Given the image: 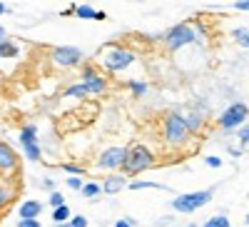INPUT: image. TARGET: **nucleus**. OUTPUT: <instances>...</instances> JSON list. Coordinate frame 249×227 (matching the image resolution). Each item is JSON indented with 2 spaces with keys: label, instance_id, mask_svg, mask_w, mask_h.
I'll return each instance as SVG.
<instances>
[{
  "label": "nucleus",
  "instance_id": "1",
  "mask_svg": "<svg viewBox=\"0 0 249 227\" xmlns=\"http://www.w3.org/2000/svg\"><path fill=\"white\" fill-rule=\"evenodd\" d=\"M155 162V155L144 148V145H132L130 150H124V160H122V170L124 175H140L144 170H150Z\"/></svg>",
  "mask_w": 249,
  "mask_h": 227
},
{
  "label": "nucleus",
  "instance_id": "2",
  "mask_svg": "<svg viewBox=\"0 0 249 227\" xmlns=\"http://www.w3.org/2000/svg\"><path fill=\"white\" fill-rule=\"evenodd\" d=\"M187 137H190V130L184 125V117L177 110H170L167 117H164V140H167V145L179 148L187 142Z\"/></svg>",
  "mask_w": 249,
  "mask_h": 227
},
{
  "label": "nucleus",
  "instance_id": "3",
  "mask_svg": "<svg viewBox=\"0 0 249 227\" xmlns=\"http://www.w3.org/2000/svg\"><path fill=\"white\" fill-rule=\"evenodd\" d=\"M214 197V190H199V192H184V195H177L172 200V208L177 212H184V215H190L199 208H204L207 202H210Z\"/></svg>",
  "mask_w": 249,
  "mask_h": 227
},
{
  "label": "nucleus",
  "instance_id": "4",
  "mask_svg": "<svg viewBox=\"0 0 249 227\" xmlns=\"http://www.w3.org/2000/svg\"><path fill=\"white\" fill-rule=\"evenodd\" d=\"M195 40H197V30H195L192 25H187V23L175 25L172 30H167V35H164V43H167L170 50H179V48H184V45L195 43Z\"/></svg>",
  "mask_w": 249,
  "mask_h": 227
},
{
  "label": "nucleus",
  "instance_id": "5",
  "mask_svg": "<svg viewBox=\"0 0 249 227\" xmlns=\"http://www.w3.org/2000/svg\"><path fill=\"white\" fill-rule=\"evenodd\" d=\"M244 120H247V105L244 102H234V105H230L219 115V128L222 130H232V128L244 125Z\"/></svg>",
  "mask_w": 249,
  "mask_h": 227
},
{
  "label": "nucleus",
  "instance_id": "6",
  "mask_svg": "<svg viewBox=\"0 0 249 227\" xmlns=\"http://www.w3.org/2000/svg\"><path fill=\"white\" fill-rule=\"evenodd\" d=\"M132 63H135V55L130 50H122V48H115V50H110L105 55V68L110 73H120L124 68H130Z\"/></svg>",
  "mask_w": 249,
  "mask_h": 227
},
{
  "label": "nucleus",
  "instance_id": "7",
  "mask_svg": "<svg viewBox=\"0 0 249 227\" xmlns=\"http://www.w3.org/2000/svg\"><path fill=\"white\" fill-rule=\"evenodd\" d=\"M53 60L62 68H72V65H80V60H85V53L72 45H62V48L53 50Z\"/></svg>",
  "mask_w": 249,
  "mask_h": 227
},
{
  "label": "nucleus",
  "instance_id": "8",
  "mask_svg": "<svg viewBox=\"0 0 249 227\" xmlns=\"http://www.w3.org/2000/svg\"><path fill=\"white\" fill-rule=\"evenodd\" d=\"M122 160H124V148H110L100 155L97 165L102 170H115V168H122Z\"/></svg>",
  "mask_w": 249,
  "mask_h": 227
},
{
  "label": "nucleus",
  "instance_id": "9",
  "mask_svg": "<svg viewBox=\"0 0 249 227\" xmlns=\"http://www.w3.org/2000/svg\"><path fill=\"white\" fill-rule=\"evenodd\" d=\"M124 188H127V180H124L122 175H107L100 190L105 192V195H117V192L124 190Z\"/></svg>",
  "mask_w": 249,
  "mask_h": 227
},
{
  "label": "nucleus",
  "instance_id": "10",
  "mask_svg": "<svg viewBox=\"0 0 249 227\" xmlns=\"http://www.w3.org/2000/svg\"><path fill=\"white\" fill-rule=\"evenodd\" d=\"M40 212H43V205L37 200H25L20 205V220H37Z\"/></svg>",
  "mask_w": 249,
  "mask_h": 227
},
{
  "label": "nucleus",
  "instance_id": "11",
  "mask_svg": "<svg viewBox=\"0 0 249 227\" xmlns=\"http://www.w3.org/2000/svg\"><path fill=\"white\" fill-rule=\"evenodd\" d=\"M18 162V155L5 145V142H0V170H13Z\"/></svg>",
  "mask_w": 249,
  "mask_h": 227
},
{
  "label": "nucleus",
  "instance_id": "12",
  "mask_svg": "<svg viewBox=\"0 0 249 227\" xmlns=\"http://www.w3.org/2000/svg\"><path fill=\"white\" fill-rule=\"evenodd\" d=\"M72 13H75L77 18H82V20H105V18H107L105 13L95 10L92 5H75V8H72Z\"/></svg>",
  "mask_w": 249,
  "mask_h": 227
},
{
  "label": "nucleus",
  "instance_id": "13",
  "mask_svg": "<svg viewBox=\"0 0 249 227\" xmlns=\"http://www.w3.org/2000/svg\"><path fill=\"white\" fill-rule=\"evenodd\" d=\"M85 85V90L88 93H105V88H107V82H105V77H92V80H88V82H82Z\"/></svg>",
  "mask_w": 249,
  "mask_h": 227
},
{
  "label": "nucleus",
  "instance_id": "14",
  "mask_svg": "<svg viewBox=\"0 0 249 227\" xmlns=\"http://www.w3.org/2000/svg\"><path fill=\"white\" fill-rule=\"evenodd\" d=\"M70 208H68V205H60V208H55L53 210V222L55 225H60V222H70Z\"/></svg>",
  "mask_w": 249,
  "mask_h": 227
},
{
  "label": "nucleus",
  "instance_id": "15",
  "mask_svg": "<svg viewBox=\"0 0 249 227\" xmlns=\"http://www.w3.org/2000/svg\"><path fill=\"white\" fill-rule=\"evenodd\" d=\"M37 140V128L35 125H25L20 130V145H28V142H35Z\"/></svg>",
  "mask_w": 249,
  "mask_h": 227
},
{
  "label": "nucleus",
  "instance_id": "16",
  "mask_svg": "<svg viewBox=\"0 0 249 227\" xmlns=\"http://www.w3.org/2000/svg\"><path fill=\"white\" fill-rule=\"evenodd\" d=\"M164 190L162 185H157V182H147V180H135V182H127V190Z\"/></svg>",
  "mask_w": 249,
  "mask_h": 227
},
{
  "label": "nucleus",
  "instance_id": "17",
  "mask_svg": "<svg viewBox=\"0 0 249 227\" xmlns=\"http://www.w3.org/2000/svg\"><path fill=\"white\" fill-rule=\"evenodd\" d=\"M184 125H187V130H190V135H192V132H197V130L202 128V113H197V110H195L190 117H184Z\"/></svg>",
  "mask_w": 249,
  "mask_h": 227
},
{
  "label": "nucleus",
  "instance_id": "18",
  "mask_svg": "<svg viewBox=\"0 0 249 227\" xmlns=\"http://www.w3.org/2000/svg\"><path fill=\"white\" fill-rule=\"evenodd\" d=\"M20 53V48L15 43H10V40H3L0 43V57H15Z\"/></svg>",
  "mask_w": 249,
  "mask_h": 227
},
{
  "label": "nucleus",
  "instance_id": "19",
  "mask_svg": "<svg viewBox=\"0 0 249 227\" xmlns=\"http://www.w3.org/2000/svg\"><path fill=\"white\" fill-rule=\"evenodd\" d=\"M102 190H100V185L97 182H85L82 185V190H80V195L82 197H88V200H92V197H97Z\"/></svg>",
  "mask_w": 249,
  "mask_h": 227
},
{
  "label": "nucleus",
  "instance_id": "20",
  "mask_svg": "<svg viewBox=\"0 0 249 227\" xmlns=\"http://www.w3.org/2000/svg\"><path fill=\"white\" fill-rule=\"evenodd\" d=\"M202 227H230V220H227V215H214V217H210Z\"/></svg>",
  "mask_w": 249,
  "mask_h": 227
},
{
  "label": "nucleus",
  "instance_id": "21",
  "mask_svg": "<svg viewBox=\"0 0 249 227\" xmlns=\"http://www.w3.org/2000/svg\"><path fill=\"white\" fill-rule=\"evenodd\" d=\"M25 148V157L30 160V162H37L40 160V148H37V142H28V145H23Z\"/></svg>",
  "mask_w": 249,
  "mask_h": 227
},
{
  "label": "nucleus",
  "instance_id": "22",
  "mask_svg": "<svg viewBox=\"0 0 249 227\" xmlns=\"http://www.w3.org/2000/svg\"><path fill=\"white\" fill-rule=\"evenodd\" d=\"M234 40H239V45L247 50L249 48V33H247V28H237L234 30Z\"/></svg>",
  "mask_w": 249,
  "mask_h": 227
},
{
  "label": "nucleus",
  "instance_id": "23",
  "mask_svg": "<svg viewBox=\"0 0 249 227\" xmlns=\"http://www.w3.org/2000/svg\"><path fill=\"white\" fill-rule=\"evenodd\" d=\"M88 90H85V85L82 82H77V85H70L68 90H65V97H80V95H85Z\"/></svg>",
  "mask_w": 249,
  "mask_h": 227
},
{
  "label": "nucleus",
  "instance_id": "24",
  "mask_svg": "<svg viewBox=\"0 0 249 227\" xmlns=\"http://www.w3.org/2000/svg\"><path fill=\"white\" fill-rule=\"evenodd\" d=\"M130 90H132L135 95H144V93H147V82H142V80H132V82H130Z\"/></svg>",
  "mask_w": 249,
  "mask_h": 227
},
{
  "label": "nucleus",
  "instance_id": "25",
  "mask_svg": "<svg viewBox=\"0 0 249 227\" xmlns=\"http://www.w3.org/2000/svg\"><path fill=\"white\" fill-rule=\"evenodd\" d=\"M60 170H65V172H68L70 177H80L82 172H85V170H82V168H80V165H62V168H60Z\"/></svg>",
  "mask_w": 249,
  "mask_h": 227
},
{
  "label": "nucleus",
  "instance_id": "26",
  "mask_svg": "<svg viewBox=\"0 0 249 227\" xmlns=\"http://www.w3.org/2000/svg\"><path fill=\"white\" fill-rule=\"evenodd\" d=\"M50 205H53V208H60V205H65V195L57 192V190H53V192H50Z\"/></svg>",
  "mask_w": 249,
  "mask_h": 227
},
{
  "label": "nucleus",
  "instance_id": "27",
  "mask_svg": "<svg viewBox=\"0 0 249 227\" xmlns=\"http://www.w3.org/2000/svg\"><path fill=\"white\" fill-rule=\"evenodd\" d=\"M8 202H10V190H8V188H3V185H0V210H3Z\"/></svg>",
  "mask_w": 249,
  "mask_h": 227
},
{
  "label": "nucleus",
  "instance_id": "28",
  "mask_svg": "<svg viewBox=\"0 0 249 227\" xmlns=\"http://www.w3.org/2000/svg\"><path fill=\"white\" fill-rule=\"evenodd\" d=\"M70 225H72V227H88V217H82V215H72V217H70Z\"/></svg>",
  "mask_w": 249,
  "mask_h": 227
},
{
  "label": "nucleus",
  "instance_id": "29",
  "mask_svg": "<svg viewBox=\"0 0 249 227\" xmlns=\"http://www.w3.org/2000/svg\"><path fill=\"white\" fill-rule=\"evenodd\" d=\"M68 185H70L72 190H77V192H80V190H82V185H85V182H82L80 177H70V180H68Z\"/></svg>",
  "mask_w": 249,
  "mask_h": 227
},
{
  "label": "nucleus",
  "instance_id": "30",
  "mask_svg": "<svg viewBox=\"0 0 249 227\" xmlns=\"http://www.w3.org/2000/svg\"><path fill=\"white\" fill-rule=\"evenodd\" d=\"M18 227H43V225H40V220H20Z\"/></svg>",
  "mask_w": 249,
  "mask_h": 227
},
{
  "label": "nucleus",
  "instance_id": "31",
  "mask_svg": "<svg viewBox=\"0 0 249 227\" xmlns=\"http://www.w3.org/2000/svg\"><path fill=\"white\" fill-rule=\"evenodd\" d=\"M92 77H97L95 68H85V73H82V82H88V80H92Z\"/></svg>",
  "mask_w": 249,
  "mask_h": 227
},
{
  "label": "nucleus",
  "instance_id": "32",
  "mask_svg": "<svg viewBox=\"0 0 249 227\" xmlns=\"http://www.w3.org/2000/svg\"><path fill=\"white\" fill-rule=\"evenodd\" d=\"M204 162H207V165H210V168H219V165H222V160H219L217 155H210V157H207Z\"/></svg>",
  "mask_w": 249,
  "mask_h": 227
},
{
  "label": "nucleus",
  "instance_id": "33",
  "mask_svg": "<svg viewBox=\"0 0 249 227\" xmlns=\"http://www.w3.org/2000/svg\"><path fill=\"white\" fill-rule=\"evenodd\" d=\"M115 227H135V220H132V217H127V220H117Z\"/></svg>",
  "mask_w": 249,
  "mask_h": 227
},
{
  "label": "nucleus",
  "instance_id": "34",
  "mask_svg": "<svg viewBox=\"0 0 249 227\" xmlns=\"http://www.w3.org/2000/svg\"><path fill=\"white\" fill-rule=\"evenodd\" d=\"M239 140H242V148H247V140H249V132H247V128H242V130H239Z\"/></svg>",
  "mask_w": 249,
  "mask_h": 227
},
{
  "label": "nucleus",
  "instance_id": "35",
  "mask_svg": "<svg viewBox=\"0 0 249 227\" xmlns=\"http://www.w3.org/2000/svg\"><path fill=\"white\" fill-rule=\"evenodd\" d=\"M234 8H237V10H249V3H247V0H237Z\"/></svg>",
  "mask_w": 249,
  "mask_h": 227
},
{
  "label": "nucleus",
  "instance_id": "36",
  "mask_svg": "<svg viewBox=\"0 0 249 227\" xmlns=\"http://www.w3.org/2000/svg\"><path fill=\"white\" fill-rule=\"evenodd\" d=\"M230 155H232V157H239V155H242V150H237V148H232V150H230Z\"/></svg>",
  "mask_w": 249,
  "mask_h": 227
},
{
  "label": "nucleus",
  "instance_id": "37",
  "mask_svg": "<svg viewBox=\"0 0 249 227\" xmlns=\"http://www.w3.org/2000/svg\"><path fill=\"white\" fill-rule=\"evenodd\" d=\"M3 40H5V28L0 25V43H3Z\"/></svg>",
  "mask_w": 249,
  "mask_h": 227
},
{
  "label": "nucleus",
  "instance_id": "38",
  "mask_svg": "<svg viewBox=\"0 0 249 227\" xmlns=\"http://www.w3.org/2000/svg\"><path fill=\"white\" fill-rule=\"evenodd\" d=\"M57 227H72V225H70V222H60Z\"/></svg>",
  "mask_w": 249,
  "mask_h": 227
},
{
  "label": "nucleus",
  "instance_id": "39",
  "mask_svg": "<svg viewBox=\"0 0 249 227\" xmlns=\"http://www.w3.org/2000/svg\"><path fill=\"white\" fill-rule=\"evenodd\" d=\"M5 13V3H0V15H3Z\"/></svg>",
  "mask_w": 249,
  "mask_h": 227
}]
</instances>
